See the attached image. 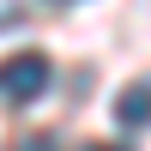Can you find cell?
<instances>
[{
  "instance_id": "1",
  "label": "cell",
  "mask_w": 151,
  "mask_h": 151,
  "mask_svg": "<svg viewBox=\"0 0 151 151\" xmlns=\"http://www.w3.org/2000/svg\"><path fill=\"white\" fill-rule=\"evenodd\" d=\"M48 79H55V67H48V55H36V48H24V55L0 60V103H36V97L48 91Z\"/></svg>"
},
{
  "instance_id": "2",
  "label": "cell",
  "mask_w": 151,
  "mask_h": 151,
  "mask_svg": "<svg viewBox=\"0 0 151 151\" xmlns=\"http://www.w3.org/2000/svg\"><path fill=\"white\" fill-rule=\"evenodd\" d=\"M115 121H121V127H145V121H151V79L115 97Z\"/></svg>"
},
{
  "instance_id": "3",
  "label": "cell",
  "mask_w": 151,
  "mask_h": 151,
  "mask_svg": "<svg viewBox=\"0 0 151 151\" xmlns=\"http://www.w3.org/2000/svg\"><path fill=\"white\" fill-rule=\"evenodd\" d=\"M18 151H55V139H24Z\"/></svg>"
},
{
  "instance_id": "4",
  "label": "cell",
  "mask_w": 151,
  "mask_h": 151,
  "mask_svg": "<svg viewBox=\"0 0 151 151\" xmlns=\"http://www.w3.org/2000/svg\"><path fill=\"white\" fill-rule=\"evenodd\" d=\"M85 151H121V145H85Z\"/></svg>"
},
{
  "instance_id": "5",
  "label": "cell",
  "mask_w": 151,
  "mask_h": 151,
  "mask_svg": "<svg viewBox=\"0 0 151 151\" xmlns=\"http://www.w3.org/2000/svg\"><path fill=\"white\" fill-rule=\"evenodd\" d=\"M55 6H67V0H55Z\"/></svg>"
}]
</instances>
